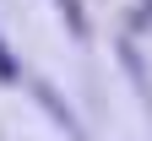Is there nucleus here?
I'll return each mask as SVG.
<instances>
[{"label":"nucleus","mask_w":152,"mask_h":141,"mask_svg":"<svg viewBox=\"0 0 152 141\" xmlns=\"http://www.w3.org/2000/svg\"><path fill=\"white\" fill-rule=\"evenodd\" d=\"M22 76V65H16V54H11V44L0 38V82H16Z\"/></svg>","instance_id":"f257e3e1"},{"label":"nucleus","mask_w":152,"mask_h":141,"mask_svg":"<svg viewBox=\"0 0 152 141\" xmlns=\"http://www.w3.org/2000/svg\"><path fill=\"white\" fill-rule=\"evenodd\" d=\"M60 11H65V27L82 38V33H87V22H82V0H60Z\"/></svg>","instance_id":"f03ea898"}]
</instances>
